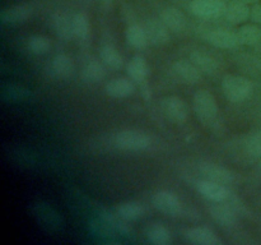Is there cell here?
<instances>
[{"label": "cell", "instance_id": "6da1fadb", "mask_svg": "<svg viewBox=\"0 0 261 245\" xmlns=\"http://www.w3.org/2000/svg\"><path fill=\"white\" fill-rule=\"evenodd\" d=\"M115 147L126 152L145 151L152 144V139L145 132L137 129L120 130L114 137Z\"/></svg>", "mask_w": 261, "mask_h": 245}, {"label": "cell", "instance_id": "7a4b0ae2", "mask_svg": "<svg viewBox=\"0 0 261 245\" xmlns=\"http://www.w3.org/2000/svg\"><path fill=\"white\" fill-rule=\"evenodd\" d=\"M222 89L227 99L232 102L246 101L254 92V84L242 76L227 74L222 81Z\"/></svg>", "mask_w": 261, "mask_h": 245}, {"label": "cell", "instance_id": "3957f363", "mask_svg": "<svg viewBox=\"0 0 261 245\" xmlns=\"http://www.w3.org/2000/svg\"><path fill=\"white\" fill-rule=\"evenodd\" d=\"M194 110L201 121H213L218 115V104L211 92L200 89L194 96Z\"/></svg>", "mask_w": 261, "mask_h": 245}, {"label": "cell", "instance_id": "277c9868", "mask_svg": "<svg viewBox=\"0 0 261 245\" xmlns=\"http://www.w3.org/2000/svg\"><path fill=\"white\" fill-rule=\"evenodd\" d=\"M190 10L201 19H217L224 15L226 4L222 0H193Z\"/></svg>", "mask_w": 261, "mask_h": 245}, {"label": "cell", "instance_id": "5b68a950", "mask_svg": "<svg viewBox=\"0 0 261 245\" xmlns=\"http://www.w3.org/2000/svg\"><path fill=\"white\" fill-rule=\"evenodd\" d=\"M161 107L166 116L173 122H185L189 117L188 104L177 96H167L161 100Z\"/></svg>", "mask_w": 261, "mask_h": 245}, {"label": "cell", "instance_id": "8992f818", "mask_svg": "<svg viewBox=\"0 0 261 245\" xmlns=\"http://www.w3.org/2000/svg\"><path fill=\"white\" fill-rule=\"evenodd\" d=\"M153 206L167 216L176 217L182 212V204L173 191L160 190L153 195Z\"/></svg>", "mask_w": 261, "mask_h": 245}, {"label": "cell", "instance_id": "52a82bcc", "mask_svg": "<svg viewBox=\"0 0 261 245\" xmlns=\"http://www.w3.org/2000/svg\"><path fill=\"white\" fill-rule=\"evenodd\" d=\"M196 189H198V191L204 198L213 202V203L226 202L229 198V190L227 189L226 185L217 183V181L209 180V179L198 181Z\"/></svg>", "mask_w": 261, "mask_h": 245}, {"label": "cell", "instance_id": "ba28073f", "mask_svg": "<svg viewBox=\"0 0 261 245\" xmlns=\"http://www.w3.org/2000/svg\"><path fill=\"white\" fill-rule=\"evenodd\" d=\"M186 241L195 245H221L222 240L212 229L205 226L190 227L185 231Z\"/></svg>", "mask_w": 261, "mask_h": 245}, {"label": "cell", "instance_id": "9c48e42d", "mask_svg": "<svg viewBox=\"0 0 261 245\" xmlns=\"http://www.w3.org/2000/svg\"><path fill=\"white\" fill-rule=\"evenodd\" d=\"M199 170H200V173L206 179L217 181L219 184H223V185H228V184H231L233 181V174H232V171H229L224 166L217 165V163L203 162L199 166Z\"/></svg>", "mask_w": 261, "mask_h": 245}, {"label": "cell", "instance_id": "30bf717a", "mask_svg": "<svg viewBox=\"0 0 261 245\" xmlns=\"http://www.w3.org/2000/svg\"><path fill=\"white\" fill-rule=\"evenodd\" d=\"M148 41L155 46H162L170 41V30L161 19H148L144 26Z\"/></svg>", "mask_w": 261, "mask_h": 245}, {"label": "cell", "instance_id": "8fae6325", "mask_svg": "<svg viewBox=\"0 0 261 245\" xmlns=\"http://www.w3.org/2000/svg\"><path fill=\"white\" fill-rule=\"evenodd\" d=\"M32 15V7L30 4H15L2 10L0 19L3 24H17L27 20Z\"/></svg>", "mask_w": 261, "mask_h": 245}, {"label": "cell", "instance_id": "7c38bea8", "mask_svg": "<svg viewBox=\"0 0 261 245\" xmlns=\"http://www.w3.org/2000/svg\"><path fill=\"white\" fill-rule=\"evenodd\" d=\"M132 78H115L107 82L105 92L112 99H126L135 92V84Z\"/></svg>", "mask_w": 261, "mask_h": 245}, {"label": "cell", "instance_id": "4fadbf2b", "mask_svg": "<svg viewBox=\"0 0 261 245\" xmlns=\"http://www.w3.org/2000/svg\"><path fill=\"white\" fill-rule=\"evenodd\" d=\"M173 71L182 82L188 84H195L203 77L200 69L189 59V60H177L173 64Z\"/></svg>", "mask_w": 261, "mask_h": 245}, {"label": "cell", "instance_id": "5bb4252c", "mask_svg": "<svg viewBox=\"0 0 261 245\" xmlns=\"http://www.w3.org/2000/svg\"><path fill=\"white\" fill-rule=\"evenodd\" d=\"M206 41L218 48H234L240 45L237 33L226 30H213L205 35Z\"/></svg>", "mask_w": 261, "mask_h": 245}, {"label": "cell", "instance_id": "9a60e30c", "mask_svg": "<svg viewBox=\"0 0 261 245\" xmlns=\"http://www.w3.org/2000/svg\"><path fill=\"white\" fill-rule=\"evenodd\" d=\"M51 26L54 31L61 40H70L73 33V18H69L68 14L63 12H55L51 15Z\"/></svg>", "mask_w": 261, "mask_h": 245}, {"label": "cell", "instance_id": "2e32d148", "mask_svg": "<svg viewBox=\"0 0 261 245\" xmlns=\"http://www.w3.org/2000/svg\"><path fill=\"white\" fill-rule=\"evenodd\" d=\"M211 216L217 224L223 227H231L236 224V211L228 204L216 203L211 207Z\"/></svg>", "mask_w": 261, "mask_h": 245}, {"label": "cell", "instance_id": "e0dca14e", "mask_svg": "<svg viewBox=\"0 0 261 245\" xmlns=\"http://www.w3.org/2000/svg\"><path fill=\"white\" fill-rule=\"evenodd\" d=\"M160 19L167 26V28L173 32H181L186 26V18L180 9L173 7L165 8L161 12Z\"/></svg>", "mask_w": 261, "mask_h": 245}, {"label": "cell", "instance_id": "ac0fdd59", "mask_svg": "<svg viewBox=\"0 0 261 245\" xmlns=\"http://www.w3.org/2000/svg\"><path fill=\"white\" fill-rule=\"evenodd\" d=\"M251 9L249 8V4L241 2V0H232L226 5L224 10V17L231 23H244L250 18Z\"/></svg>", "mask_w": 261, "mask_h": 245}, {"label": "cell", "instance_id": "d6986e66", "mask_svg": "<svg viewBox=\"0 0 261 245\" xmlns=\"http://www.w3.org/2000/svg\"><path fill=\"white\" fill-rule=\"evenodd\" d=\"M126 71L133 81L143 84L147 82L148 76H149V66L143 56L137 55L127 63Z\"/></svg>", "mask_w": 261, "mask_h": 245}, {"label": "cell", "instance_id": "ffe728a7", "mask_svg": "<svg viewBox=\"0 0 261 245\" xmlns=\"http://www.w3.org/2000/svg\"><path fill=\"white\" fill-rule=\"evenodd\" d=\"M51 71L58 78H69L74 73L73 59L68 54H58V55L54 56L53 61H51Z\"/></svg>", "mask_w": 261, "mask_h": 245}, {"label": "cell", "instance_id": "44dd1931", "mask_svg": "<svg viewBox=\"0 0 261 245\" xmlns=\"http://www.w3.org/2000/svg\"><path fill=\"white\" fill-rule=\"evenodd\" d=\"M190 60L200 69L201 73L209 74V76L216 74L219 69L218 61H217L212 55L204 53V51H193V53L190 54Z\"/></svg>", "mask_w": 261, "mask_h": 245}, {"label": "cell", "instance_id": "7402d4cb", "mask_svg": "<svg viewBox=\"0 0 261 245\" xmlns=\"http://www.w3.org/2000/svg\"><path fill=\"white\" fill-rule=\"evenodd\" d=\"M105 76H106L105 64L102 63V60H96V59L84 64L81 73L82 79L87 83H98L105 78Z\"/></svg>", "mask_w": 261, "mask_h": 245}, {"label": "cell", "instance_id": "603a6c76", "mask_svg": "<svg viewBox=\"0 0 261 245\" xmlns=\"http://www.w3.org/2000/svg\"><path fill=\"white\" fill-rule=\"evenodd\" d=\"M3 101L7 102H17V101H25L32 97L30 89L24 88L18 84H4L2 87V92H0Z\"/></svg>", "mask_w": 261, "mask_h": 245}, {"label": "cell", "instance_id": "cb8c5ba5", "mask_svg": "<svg viewBox=\"0 0 261 245\" xmlns=\"http://www.w3.org/2000/svg\"><path fill=\"white\" fill-rule=\"evenodd\" d=\"M99 58H101L102 63L110 69H114V70H119L124 65V58H122L121 54L117 51V48H115L111 45H103L99 50Z\"/></svg>", "mask_w": 261, "mask_h": 245}, {"label": "cell", "instance_id": "d4e9b609", "mask_svg": "<svg viewBox=\"0 0 261 245\" xmlns=\"http://www.w3.org/2000/svg\"><path fill=\"white\" fill-rule=\"evenodd\" d=\"M145 235H147L148 241L154 245H168L172 240L170 230L160 224H152L148 226Z\"/></svg>", "mask_w": 261, "mask_h": 245}, {"label": "cell", "instance_id": "484cf974", "mask_svg": "<svg viewBox=\"0 0 261 245\" xmlns=\"http://www.w3.org/2000/svg\"><path fill=\"white\" fill-rule=\"evenodd\" d=\"M240 45L255 46L261 42V27L256 24H245L237 31Z\"/></svg>", "mask_w": 261, "mask_h": 245}, {"label": "cell", "instance_id": "4316f807", "mask_svg": "<svg viewBox=\"0 0 261 245\" xmlns=\"http://www.w3.org/2000/svg\"><path fill=\"white\" fill-rule=\"evenodd\" d=\"M116 212L126 221H135L144 216V207L138 202H122L116 207Z\"/></svg>", "mask_w": 261, "mask_h": 245}, {"label": "cell", "instance_id": "83f0119b", "mask_svg": "<svg viewBox=\"0 0 261 245\" xmlns=\"http://www.w3.org/2000/svg\"><path fill=\"white\" fill-rule=\"evenodd\" d=\"M125 36H126L127 43L134 48H144L149 42L145 28L142 27L140 24L129 26Z\"/></svg>", "mask_w": 261, "mask_h": 245}, {"label": "cell", "instance_id": "f1b7e54d", "mask_svg": "<svg viewBox=\"0 0 261 245\" xmlns=\"http://www.w3.org/2000/svg\"><path fill=\"white\" fill-rule=\"evenodd\" d=\"M73 33L78 40L88 41L91 36V27H89V19L84 13H76L73 17Z\"/></svg>", "mask_w": 261, "mask_h": 245}, {"label": "cell", "instance_id": "f546056e", "mask_svg": "<svg viewBox=\"0 0 261 245\" xmlns=\"http://www.w3.org/2000/svg\"><path fill=\"white\" fill-rule=\"evenodd\" d=\"M51 47V41L46 36L33 35L27 40V48L30 53L35 55H42L46 54Z\"/></svg>", "mask_w": 261, "mask_h": 245}, {"label": "cell", "instance_id": "4dcf8cb0", "mask_svg": "<svg viewBox=\"0 0 261 245\" xmlns=\"http://www.w3.org/2000/svg\"><path fill=\"white\" fill-rule=\"evenodd\" d=\"M36 216H40L41 221L45 222L46 225H48L50 227H59L60 226V217L58 216V213L53 211V208L45 206L43 203L37 204V211H36Z\"/></svg>", "mask_w": 261, "mask_h": 245}, {"label": "cell", "instance_id": "1f68e13d", "mask_svg": "<svg viewBox=\"0 0 261 245\" xmlns=\"http://www.w3.org/2000/svg\"><path fill=\"white\" fill-rule=\"evenodd\" d=\"M245 148L251 157L261 158V130H257L247 137Z\"/></svg>", "mask_w": 261, "mask_h": 245}, {"label": "cell", "instance_id": "d6a6232c", "mask_svg": "<svg viewBox=\"0 0 261 245\" xmlns=\"http://www.w3.org/2000/svg\"><path fill=\"white\" fill-rule=\"evenodd\" d=\"M250 18H251L255 23H259V24H261V4L260 3H256V4H254V7L251 8Z\"/></svg>", "mask_w": 261, "mask_h": 245}, {"label": "cell", "instance_id": "836d02e7", "mask_svg": "<svg viewBox=\"0 0 261 245\" xmlns=\"http://www.w3.org/2000/svg\"><path fill=\"white\" fill-rule=\"evenodd\" d=\"M241 2L246 3V4H256V3H259V0H241Z\"/></svg>", "mask_w": 261, "mask_h": 245}, {"label": "cell", "instance_id": "e575fe53", "mask_svg": "<svg viewBox=\"0 0 261 245\" xmlns=\"http://www.w3.org/2000/svg\"><path fill=\"white\" fill-rule=\"evenodd\" d=\"M101 2L103 5H110L112 3V0H101Z\"/></svg>", "mask_w": 261, "mask_h": 245}, {"label": "cell", "instance_id": "d590c367", "mask_svg": "<svg viewBox=\"0 0 261 245\" xmlns=\"http://www.w3.org/2000/svg\"><path fill=\"white\" fill-rule=\"evenodd\" d=\"M260 167H261V158H260Z\"/></svg>", "mask_w": 261, "mask_h": 245}]
</instances>
